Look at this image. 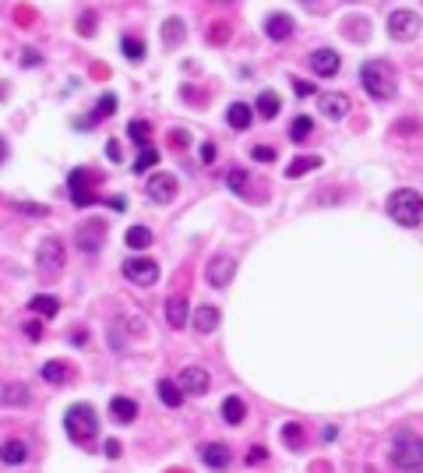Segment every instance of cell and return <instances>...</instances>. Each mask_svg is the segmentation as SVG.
<instances>
[{"mask_svg":"<svg viewBox=\"0 0 423 473\" xmlns=\"http://www.w3.org/2000/svg\"><path fill=\"white\" fill-rule=\"evenodd\" d=\"M384 209L399 226H420L423 223V194L413 191V188H399V191L388 194Z\"/></svg>","mask_w":423,"mask_h":473,"instance_id":"1","label":"cell"},{"mask_svg":"<svg viewBox=\"0 0 423 473\" xmlns=\"http://www.w3.org/2000/svg\"><path fill=\"white\" fill-rule=\"evenodd\" d=\"M360 81H364L367 96H374V99H395V92H399V81L384 61H367L360 68Z\"/></svg>","mask_w":423,"mask_h":473,"instance_id":"2","label":"cell"},{"mask_svg":"<svg viewBox=\"0 0 423 473\" xmlns=\"http://www.w3.org/2000/svg\"><path fill=\"white\" fill-rule=\"evenodd\" d=\"M64 427H68V434L78 441V445H88V441L99 434V417H96V410L88 403H74L68 410V417H64Z\"/></svg>","mask_w":423,"mask_h":473,"instance_id":"3","label":"cell"},{"mask_svg":"<svg viewBox=\"0 0 423 473\" xmlns=\"http://www.w3.org/2000/svg\"><path fill=\"white\" fill-rule=\"evenodd\" d=\"M391 466L399 470H420L423 466V438L413 431H399L395 441H391V452H388Z\"/></svg>","mask_w":423,"mask_h":473,"instance_id":"4","label":"cell"},{"mask_svg":"<svg viewBox=\"0 0 423 473\" xmlns=\"http://www.w3.org/2000/svg\"><path fill=\"white\" fill-rule=\"evenodd\" d=\"M36 261H39L43 276H56L60 269H64V261H68L64 241H60V236H46V241L39 244V251H36Z\"/></svg>","mask_w":423,"mask_h":473,"instance_id":"5","label":"cell"},{"mask_svg":"<svg viewBox=\"0 0 423 473\" xmlns=\"http://www.w3.org/2000/svg\"><path fill=\"white\" fill-rule=\"evenodd\" d=\"M176 191H180V181L173 173H152L148 177V184H145L148 201H156V205H169L176 198Z\"/></svg>","mask_w":423,"mask_h":473,"instance_id":"6","label":"cell"},{"mask_svg":"<svg viewBox=\"0 0 423 473\" xmlns=\"http://www.w3.org/2000/svg\"><path fill=\"white\" fill-rule=\"evenodd\" d=\"M416 32H420V14H416V11L399 8V11L388 14V36H391V39L406 43V39H413Z\"/></svg>","mask_w":423,"mask_h":473,"instance_id":"7","label":"cell"},{"mask_svg":"<svg viewBox=\"0 0 423 473\" xmlns=\"http://www.w3.org/2000/svg\"><path fill=\"white\" fill-rule=\"evenodd\" d=\"M68 188H71V201L78 205V209H88V205H96V194L88 191V188H92V170H85V166L71 170Z\"/></svg>","mask_w":423,"mask_h":473,"instance_id":"8","label":"cell"},{"mask_svg":"<svg viewBox=\"0 0 423 473\" xmlns=\"http://www.w3.org/2000/svg\"><path fill=\"white\" fill-rule=\"evenodd\" d=\"M124 276L131 283H138V286H148V283L159 279V265L152 258H145V254H134V258L124 261Z\"/></svg>","mask_w":423,"mask_h":473,"instance_id":"9","label":"cell"},{"mask_svg":"<svg viewBox=\"0 0 423 473\" xmlns=\"http://www.w3.org/2000/svg\"><path fill=\"white\" fill-rule=\"evenodd\" d=\"M339 53L336 50H328V46H318V50H311V57H307V68L318 74V78H336L339 74Z\"/></svg>","mask_w":423,"mask_h":473,"instance_id":"10","label":"cell"},{"mask_svg":"<svg viewBox=\"0 0 423 473\" xmlns=\"http://www.w3.org/2000/svg\"><path fill=\"white\" fill-rule=\"evenodd\" d=\"M103 233H106V226H103L99 219L78 226V233H74V248L85 251V254H96V251L103 248Z\"/></svg>","mask_w":423,"mask_h":473,"instance_id":"11","label":"cell"},{"mask_svg":"<svg viewBox=\"0 0 423 473\" xmlns=\"http://www.w3.org/2000/svg\"><path fill=\"white\" fill-rule=\"evenodd\" d=\"M176 381H180V389H184L187 396H205L208 385H212V378H208L205 368H184Z\"/></svg>","mask_w":423,"mask_h":473,"instance_id":"12","label":"cell"},{"mask_svg":"<svg viewBox=\"0 0 423 473\" xmlns=\"http://www.w3.org/2000/svg\"><path fill=\"white\" fill-rule=\"evenodd\" d=\"M166 321H169V329H184L191 321V304L184 293H169L166 297Z\"/></svg>","mask_w":423,"mask_h":473,"instance_id":"13","label":"cell"},{"mask_svg":"<svg viewBox=\"0 0 423 473\" xmlns=\"http://www.w3.org/2000/svg\"><path fill=\"white\" fill-rule=\"evenodd\" d=\"M233 272H236V261L229 258V254H223V258H216V261H208V269H205V279L212 283V286H229V279H233Z\"/></svg>","mask_w":423,"mask_h":473,"instance_id":"14","label":"cell"},{"mask_svg":"<svg viewBox=\"0 0 423 473\" xmlns=\"http://www.w3.org/2000/svg\"><path fill=\"white\" fill-rule=\"evenodd\" d=\"M293 18L289 14H282V11H276V14H268L265 18V36L268 39H276V43H286V39H293Z\"/></svg>","mask_w":423,"mask_h":473,"instance_id":"15","label":"cell"},{"mask_svg":"<svg viewBox=\"0 0 423 473\" xmlns=\"http://www.w3.org/2000/svg\"><path fill=\"white\" fill-rule=\"evenodd\" d=\"M219 308H212V304H201L194 314H191V325H194V332H201V336H208V332H216L219 329Z\"/></svg>","mask_w":423,"mask_h":473,"instance_id":"16","label":"cell"},{"mask_svg":"<svg viewBox=\"0 0 423 473\" xmlns=\"http://www.w3.org/2000/svg\"><path fill=\"white\" fill-rule=\"evenodd\" d=\"M251 121H254V110H251L247 103H229V106H226V124H229L233 131H247Z\"/></svg>","mask_w":423,"mask_h":473,"instance_id":"17","label":"cell"},{"mask_svg":"<svg viewBox=\"0 0 423 473\" xmlns=\"http://www.w3.org/2000/svg\"><path fill=\"white\" fill-rule=\"evenodd\" d=\"M229 459H233V456H229V449L223 445V441H212V445L201 449V463H205L208 470H226Z\"/></svg>","mask_w":423,"mask_h":473,"instance_id":"18","label":"cell"},{"mask_svg":"<svg viewBox=\"0 0 423 473\" xmlns=\"http://www.w3.org/2000/svg\"><path fill=\"white\" fill-rule=\"evenodd\" d=\"M110 417H113L116 424H131V421L138 417V403L127 399V396H113V403H110Z\"/></svg>","mask_w":423,"mask_h":473,"instance_id":"19","label":"cell"},{"mask_svg":"<svg viewBox=\"0 0 423 473\" xmlns=\"http://www.w3.org/2000/svg\"><path fill=\"white\" fill-rule=\"evenodd\" d=\"M321 113L324 117H331V121H342V117L349 113V99L342 96V92H328V96H321Z\"/></svg>","mask_w":423,"mask_h":473,"instance_id":"20","label":"cell"},{"mask_svg":"<svg viewBox=\"0 0 423 473\" xmlns=\"http://www.w3.org/2000/svg\"><path fill=\"white\" fill-rule=\"evenodd\" d=\"M156 392H159L163 406H169V410L184 406V389H180V381H169V378H163L159 385H156Z\"/></svg>","mask_w":423,"mask_h":473,"instance_id":"21","label":"cell"},{"mask_svg":"<svg viewBox=\"0 0 423 473\" xmlns=\"http://www.w3.org/2000/svg\"><path fill=\"white\" fill-rule=\"evenodd\" d=\"M25 456H28V445H25V441H18V438H11V441L0 445V463H8V466H21Z\"/></svg>","mask_w":423,"mask_h":473,"instance_id":"22","label":"cell"},{"mask_svg":"<svg viewBox=\"0 0 423 473\" xmlns=\"http://www.w3.org/2000/svg\"><path fill=\"white\" fill-rule=\"evenodd\" d=\"M254 110L265 117V121H271V117H279L282 103H279V96L271 92V88H265V92H258V99H254Z\"/></svg>","mask_w":423,"mask_h":473,"instance_id":"23","label":"cell"},{"mask_svg":"<svg viewBox=\"0 0 423 473\" xmlns=\"http://www.w3.org/2000/svg\"><path fill=\"white\" fill-rule=\"evenodd\" d=\"M152 241H156V236H152V230H148V226H131L127 236H124V244H127L131 251H145V248H152Z\"/></svg>","mask_w":423,"mask_h":473,"instance_id":"24","label":"cell"},{"mask_svg":"<svg viewBox=\"0 0 423 473\" xmlns=\"http://www.w3.org/2000/svg\"><path fill=\"white\" fill-rule=\"evenodd\" d=\"M244 417H247V403H244V399H240V396H229V399L223 403V421L236 427V424H240V421H244Z\"/></svg>","mask_w":423,"mask_h":473,"instance_id":"25","label":"cell"},{"mask_svg":"<svg viewBox=\"0 0 423 473\" xmlns=\"http://www.w3.org/2000/svg\"><path fill=\"white\" fill-rule=\"evenodd\" d=\"M184 32H187L184 18H166V21H163V43H166V46H176L180 39H184Z\"/></svg>","mask_w":423,"mask_h":473,"instance_id":"26","label":"cell"},{"mask_svg":"<svg viewBox=\"0 0 423 473\" xmlns=\"http://www.w3.org/2000/svg\"><path fill=\"white\" fill-rule=\"evenodd\" d=\"M127 138L134 145H141V149H148V141H152V124L148 121H131L127 124Z\"/></svg>","mask_w":423,"mask_h":473,"instance_id":"27","label":"cell"},{"mask_svg":"<svg viewBox=\"0 0 423 473\" xmlns=\"http://www.w3.org/2000/svg\"><path fill=\"white\" fill-rule=\"evenodd\" d=\"M28 311H32V314H43V318H53V314L60 311V301H56V297H46V293H43V297H32V301H28Z\"/></svg>","mask_w":423,"mask_h":473,"instance_id":"28","label":"cell"},{"mask_svg":"<svg viewBox=\"0 0 423 473\" xmlns=\"http://www.w3.org/2000/svg\"><path fill=\"white\" fill-rule=\"evenodd\" d=\"M321 166V156H304V159H293L289 166H286V177H304V173H311V170H318Z\"/></svg>","mask_w":423,"mask_h":473,"instance_id":"29","label":"cell"},{"mask_svg":"<svg viewBox=\"0 0 423 473\" xmlns=\"http://www.w3.org/2000/svg\"><path fill=\"white\" fill-rule=\"evenodd\" d=\"M120 50H124V57H131V61H145V43L138 36H124L120 39Z\"/></svg>","mask_w":423,"mask_h":473,"instance_id":"30","label":"cell"},{"mask_svg":"<svg viewBox=\"0 0 423 473\" xmlns=\"http://www.w3.org/2000/svg\"><path fill=\"white\" fill-rule=\"evenodd\" d=\"M0 399H4L8 406H25V403H28V389H25V385H4Z\"/></svg>","mask_w":423,"mask_h":473,"instance_id":"31","label":"cell"},{"mask_svg":"<svg viewBox=\"0 0 423 473\" xmlns=\"http://www.w3.org/2000/svg\"><path fill=\"white\" fill-rule=\"evenodd\" d=\"M311 131H314V121H311V117H296V121L289 124V138H293V141L311 138Z\"/></svg>","mask_w":423,"mask_h":473,"instance_id":"32","label":"cell"},{"mask_svg":"<svg viewBox=\"0 0 423 473\" xmlns=\"http://www.w3.org/2000/svg\"><path fill=\"white\" fill-rule=\"evenodd\" d=\"M43 378L53 381V385H60V381L68 378V364H60V361H46V364H43Z\"/></svg>","mask_w":423,"mask_h":473,"instance_id":"33","label":"cell"},{"mask_svg":"<svg viewBox=\"0 0 423 473\" xmlns=\"http://www.w3.org/2000/svg\"><path fill=\"white\" fill-rule=\"evenodd\" d=\"M282 441H286V449H304V427H300V424H286L282 427Z\"/></svg>","mask_w":423,"mask_h":473,"instance_id":"34","label":"cell"},{"mask_svg":"<svg viewBox=\"0 0 423 473\" xmlns=\"http://www.w3.org/2000/svg\"><path fill=\"white\" fill-rule=\"evenodd\" d=\"M156 163H159V152L152 149V145H148V149H141V156L134 159V166H131V170H134V173H145V170H152Z\"/></svg>","mask_w":423,"mask_h":473,"instance_id":"35","label":"cell"},{"mask_svg":"<svg viewBox=\"0 0 423 473\" xmlns=\"http://www.w3.org/2000/svg\"><path fill=\"white\" fill-rule=\"evenodd\" d=\"M247 181H251V173H247V170H229V173H226L229 191H247Z\"/></svg>","mask_w":423,"mask_h":473,"instance_id":"36","label":"cell"},{"mask_svg":"<svg viewBox=\"0 0 423 473\" xmlns=\"http://www.w3.org/2000/svg\"><path fill=\"white\" fill-rule=\"evenodd\" d=\"M116 113V96L113 92H106L99 103H96V110H92V117H96V121H99V117H113Z\"/></svg>","mask_w":423,"mask_h":473,"instance_id":"37","label":"cell"},{"mask_svg":"<svg viewBox=\"0 0 423 473\" xmlns=\"http://www.w3.org/2000/svg\"><path fill=\"white\" fill-rule=\"evenodd\" d=\"M251 159H254V163H276V149H271V145H254Z\"/></svg>","mask_w":423,"mask_h":473,"instance_id":"38","label":"cell"},{"mask_svg":"<svg viewBox=\"0 0 423 473\" xmlns=\"http://www.w3.org/2000/svg\"><path fill=\"white\" fill-rule=\"evenodd\" d=\"M226 39H229V25H212V28H208V43L226 46Z\"/></svg>","mask_w":423,"mask_h":473,"instance_id":"39","label":"cell"},{"mask_svg":"<svg viewBox=\"0 0 423 473\" xmlns=\"http://www.w3.org/2000/svg\"><path fill=\"white\" fill-rule=\"evenodd\" d=\"M78 32H81V36H92V32H96V14H92V11H85V14L78 18Z\"/></svg>","mask_w":423,"mask_h":473,"instance_id":"40","label":"cell"},{"mask_svg":"<svg viewBox=\"0 0 423 473\" xmlns=\"http://www.w3.org/2000/svg\"><path fill=\"white\" fill-rule=\"evenodd\" d=\"M106 159H110V163H124V149H120V141H116V138L106 141Z\"/></svg>","mask_w":423,"mask_h":473,"instance_id":"41","label":"cell"},{"mask_svg":"<svg viewBox=\"0 0 423 473\" xmlns=\"http://www.w3.org/2000/svg\"><path fill=\"white\" fill-rule=\"evenodd\" d=\"M265 459H268V449H265V445H254V449L247 452V466H261Z\"/></svg>","mask_w":423,"mask_h":473,"instance_id":"42","label":"cell"},{"mask_svg":"<svg viewBox=\"0 0 423 473\" xmlns=\"http://www.w3.org/2000/svg\"><path fill=\"white\" fill-rule=\"evenodd\" d=\"M169 145H176V149H187V145H191V134L187 131H169Z\"/></svg>","mask_w":423,"mask_h":473,"instance_id":"43","label":"cell"},{"mask_svg":"<svg viewBox=\"0 0 423 473\" xmlns=\"http://www.w3.org/2000/svg\"><path fill=\"white\" fill-rule=\"evenodd\" d=\"M293 88H296V96H300V99H304V96H314V85H311V81L293 78Z\"/></svg>","mask_w":423,"mask_h":473,"instance_id":"44","label":"cell"},{"mask_svg":"<svg viewBox=\"0 0 423 473\" xmlns=\"http://www.w3.org/2000/svg\"><path fill=\"white\" fill-rule=\"evenodd\" d=\"M25 336L28 339H43V321H25Z\"/></svg>","mask_w":423,"mask_h":473,"instance_id":"45","label":"cell"},{"mask_svg":"<svg viewBox=\"0 0 423 473\" xmlns=\"http://www.w3.org/2000/svg\"><path fill=\"white\" fill-rule=\"evenodd\" d=\"M39 61H43V57H39L36 50H21V64H25V68H36Z\"/></svg>","mask_w":423,"mask_h":473,"instance_id":"46","label":"cell"},{"mask_svg":"<svg viewBox=\"0 0 423 473\" xmlns=\"http://www.w3.org/2000/svg\"><path fill=\"white\" fill-rule=\"evenodd\" d=\"M201 163H216V141H205L201 145Z\"/></svg>","mask_w":423,"mask_h":473,"instance_id":"47","label":"cell"},{"mask_svg":"<svg viewBox=\"0 0 423 473\" xmlns=\"http://www.w3.org/2000/svg\"><path fill=\"white\" fill-rule=\"evenodd\" d=\"M106 205L120 212V209H127V198H124V194H113V198H106Z\"/></svg>","mask_w":423,"mask_h":473,"instance_id":"48","label":"cell"},{"mask_svg":"<svg viewBox=\"0 0 423 473\" xmlns=\"http://www.w3.org/2000/svg\"><path fill=\"white\" fill-rule=\"evenodd\" d=\"M103 452H106L110 459H116V456H120V441H116V438H110L106 445H103Z\"/></svg>","mask_w":423,"mask_h":473,"instance_id":"49","label":"cell"},{"mask_svg":"<svg viewBox=\"0 0 423 473\" xmlns=\"http://www.w3.org/2000/svg\"><path fill=\"white\" fill-rule=\"evenodd\" d=\"M8 152H11V145H8V138H4V134H0V166L8 163Z\"/></svg>","mask_w":423,"mask_h":473,"instance_id":"50","label":"cell"},{"mask_svg":"<svg viewBox=\"0 0 423 473\" xmlns=\"http://www.w3.org/2000/svg\"><path fill=\"white\" fill-rule=\"evenodd\" d=\"M21 212H28V216H46V209H39V205H18Z\"/></svg>","mask_w":423,"mask_h":473,"instance_id":"51","label":"cell"},{"mask_svg":"<svg viewBox=\"0 0 423 473\" xmlns=\"http://www.w3.org/2000/svg\"><path fill=\"white\" fill-rule=\"evenodd\" d=\"M321 438H324V441H336V438H339V427H324Z\"/></svg>","mask_w":423,"mask_h":473,"instance_id":"52","label":"cell"},{"mask_svg":"<svg viewBox=\"0 0 423 473\" xmlns=\"http://www.w3.org/2000/svg\"><path fill=\"white\" fill-rule=\"evenodd\" d=\"M399 131H402V134H406V131L413 134V131H416V121H399Z\"/></svg>","mask_w":423,"mask_h":473,"instance_id":"53","label":"cell"},{"mask_svg":"<svg viewBox=\"0 0 423 473\" xmlns=\"http://www.w3.org/2000/svg\"><path fill=\"white\" fill-rule=\"evenodd\" d=\"M216 4H233V0H216Z\"/></svg>","mask_w":423,"mask_h":473,"instance_id":"54","label":"cell"}]
</instances>
